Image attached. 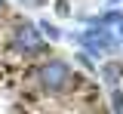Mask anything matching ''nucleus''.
I'll list each match as a JSON object with an SVG mask.
<instances>
[{
  "instance_id": "nucleus-1",
  "label": "nucleus",
  "mask_w": 123,
  "mask_h": 114,
  "mask_svg": "<svg viewBox=\"0 0 123 114\" xmlns=\"http://www.w3.org/2000/svg\"><path fill=\"white\" fill-rule=\"evenodd\" d=\"M68 77H71V71L65 62H49V65L40 68V80H43L46 89H62L68 83Z\"/></svg>"
},
{
  "instance_id": "nucleus-2",
  "label": "nucleus",
  "mask_w": 123,
  "mask_h": 114,
  "mask_svg": "<svg viewBox=\"0 0 123 114\" xmlns=\"http://www.w3.org/2000/svg\"><path fill=\"white\" fill-rule=\"evenodd\" d=\"M15 43L22 49H28V52H37L40 49V34H37V28L34 25H18V31H15Z\"/></svg>"
},
{
  "instance_id": "nucleus-3",
  "label": "nucleus",
  "mask_w": 123,
  "mask_h": 114,
  "mask_svg": "<svg viewBox=\"0 0 123 114\" xmlns=\"http://www.w3.org/2000/svg\"><path fill=\"white\" fill-rule=\"evenodd\" d=\"M83 40H86V46H89L92 52H98V49H111V46H114V40L108 37L105 25H95V28H89Z\"/></svg>"
},
{
  "instance_id": "nucleus-4",
  "label": "nucleus",
  "mask_w": 123,
  "mask_h": 114,
  "mask_svg": "<svg viewBox=\"0 0 123 114\" xmlns=\"http://www.w3.org/2000/svg\"><path fill=\"white\" fill-rule=\"evenodd\" d=\"M120 71H123V68L117 65V62H111V65H105V71H102V74H105V80H108V83H117Z\"/></svg>"
},
{
  "instance_id": "nucleus-5",
  "label": "nucleus",
  "mask_w": 123,
  "mask_h": 114,
  "mask_svg": "<svg viewBox=\"0 0 123 114\" xmlns=\"http://www.w3.org/2000/svg\"><path fill=\"white\" fill-rule=\"evenodd\" d=\"M111 102H114V114H123V93H120V89L111 96Z\"/></svg>"
},
{
  "instance_id": "nucleus-6",
  "label": "nucleus",
  "mask_w": 123,
  "mask_h": 114,
  "mask_svg": "<svg viewBox=\"0 0 123 114\" xmlns=\"http://www.w3.org/2000/svg\"><path fill=\"white\" fill-rule=\"evenodd\" d=\"M43 31L49 34V37H52V40H55V37H59V31H55V28H49V25H46V22H43Z\"/></svg>"
},
{
  "instance_id": "nucleus-7",
  "label": "nucleus",
  "mask_w": 123,
  "mask_h": 114,
  "mask_svg": "<svg viewBox=\"0 0 123 114\" xmlns=\"http://www.w3.org/2000/svg\"><path fill=\"white\" fill-rule=\"evenodd\" d=\"M120 37H123V22H120Z\"/></svg>"
},
{
  "instance_id": "nucleus-8",
  "label": "nucleus",
  "mask_w": 123,
  "mask_h": 114,
  "mask_svg": "<svg viewBox=\"0 0 123 114\" xmlns=\"http://www.w3.org/2000/svg\"><path fill=\"white\" fill-rule=\"evenodd\" d=\"M37 3H43V0H37Z\"/></svg>"
},
{
  "instance_id": "nucleus-9",
  "label": "nucleus",
  "mask_w": 123,
  "mask_h": 114,
  "mask_svg": "<svg viewBox=\"0 0 123 114\" xmlns=\"http://www.w3.org/2000/svg\"><path fill=\"white\" fill-rule=\"evenodd\" d=\"M0 6H3V0H0Z\"/></svg>"
}]
</instances>
